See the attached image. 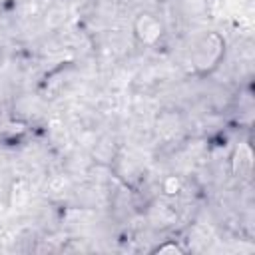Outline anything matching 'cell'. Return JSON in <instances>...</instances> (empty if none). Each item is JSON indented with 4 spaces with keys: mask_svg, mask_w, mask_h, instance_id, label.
Returning a JSON list of instances; mask_svg holds the SVG:
<instances>
[{
    "mask_svg": "<svg viewBox=\"0 0 255 255\" xmlns=\"http://www.w3.org/2000/svg\"><path fill=\"white\" fill-rule=\"evenodd\" d=\"M223 40L217 36V34H207L203 36L195 48H193V64L199 68V70H211L213 66H217V62L221 60V54H223Z\"/></svg>",
    "mask_w": 255,
    "mask_h": 255,
    "instance_id": "obj_1",
    "label": "cell"
},
{
    "mask_svg": "<svg viewBox=\"0 0 255 255\" xmlns=\"http://www.w3.org/2000/svg\"><path fill=\"white\" fill-rule=\"evenodd\" d=\"M133 30H135V38L141 44H153L161 36V22L153 14H139Z\"/></svg>",
    "mask_w": 255,
    "mask_h": 255,
    "instance_id": "obj_2",
    "label": "cell"
},
{
    "mask_svg": "<svg viewBox=\"0 0 255 255\" xmlns=\"http://www.w3.org/2000/svg\"><path fill=\"white\" fill-rule=\"evenodd\" d=\"M163 189H165L169 195H171V193H177V189H179V179H177V177H173V175H171V177H167V179H165V183H163Z\"/></svg>",
    "mask_w": 255,
    "mask_h": 255,
    "instance_id": "obj_3",
    "label": "cell"
}]
</instances>
